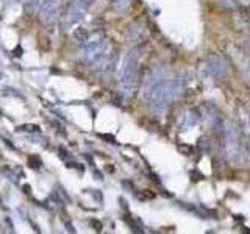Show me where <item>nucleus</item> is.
<instances>
[{
    "mask_svg": "<svg viewBox=\"0 0 250 234\" xmlns=\"http://www.w3.org/2000/svg\"><path fill=\"white\" fill-rule=\"evenodd\" d=\"M206 70L208 74L216 78L224 77L227 74V61L219 55L210 56V60L206 61Z\"/></svg>",
    "mask_w": 250,
    "mask_h": 234,
    "instance_id": "obj_5",
    "label": "nucleus"
},
{
    "mask_svg": "<svg viewBox=\"0 0 250 234\" xmlns=\"http://www.w3.org/2000/svg\"><path fill=\"white\" fill-rule=\"evenodd\" d=\"M66 167H69V169H75V170H78V172H85V166H83V164H78V162H75V161H69Z\"/></svg>",
    "mask_w": 250,
    "mask_h": 234,
    "instance_id": "obj_14",
    "label": "nucleus"
},
{
    "mask_svg": "<svg viewBox=\"0 0 250 234\" xmlns=\"http://www.w3.org/2000/svg\"><path fill=\"white\" fill-rule=\"evenodd\" d=\"M3 142H5L6 145H8L10 148H13V150H15V145H13V144L10 142V140H8V139H5V138H3Z\"/></svg>",
    "mask_w": 250,
    "mask_h": 234,
    "instance_id": "obj_26",
    "label": "nucleus"
},
{
    "mask_svg": "<svg viewBox=\"0 0 250 234\" xmlns=\"http://www.w3.org/2000/svg\"><path fill=\"white\" fill-rule=\"evenodd\" d=\"M74 38L77 39L78 42H83V44H85V42L89 39V31L86 30V28L78 27V28H75V30H74Z\"/></svg>",
    "mask_w": 250,
    "mask_h": 234,
    "instance_id": "obj_7",
    "label": "nucleus"
},
{
    "mask_svg": "<svg viewBox=\"0 0 250 234\" xmlns=\"http://www.w3.org/2000/svg\"><path fill=\"white\" fill-rule=\"evenodd\" d=\"M66 230H67L69 233H75V228L72 226V223H66Z\"/></svg>",
    "mask_w": 250,
    "mask_h": 234,
    "instance_id": "obj_25",
    "label": "nucleus"
},
{
    "mask_svg": "<svg viewBox=\"0 0 250 234\" xmlns=\"http://www.w3.org/2000/svg\"><path fill=\"white\" fill-rule=\"evenodd\" d=\"M89 225H91L93 230L97 231V233H100L102 228H103V226H102V222H100V220H95V218H91V220H89Z\"/></svg>",
    "mask_w": 250,
    "mask_h": 234,
    "instance_id": "obj_16",
    "label": "nucleus"
},
{
    "mask_svg": "<svg viewBox=\"0 0 250 234\" xmlns=\"http://www.w3.org/2000/svg\"><path fill=\"white\" fill-rule=\"evenodd\" d=\"M178 150L180 152H185V155H191L192 153V147H189V145H180Z\"/></svg>",
    "mask_w": 250,
    "mask_h": 234,
    "instance_id": "obj_20",
    "label": "nucleus"
},
{
    "mask_svg": "<svg viewBox=\"0 0 250 234\" xmlns=\"http://www.w3.org/2000/svg\"><path fill=\"white\" fill-rule=\"evenodd\" d=\"M127 38L131 42H142L145 38H147V30H145L144 24H141V22L131 24L127 30Z\"/></svg>",
    "mask_w": 250,
    "mask_h": 234,
    "instance_id": "obj_6",
    "label": "nucleus"
},
{
    "mask_svg": "<svg viewBox=\"0 0 250 234\" xmlns=\"http://www.w3.org/2000/svg\"><path fill=\"white\" fill-rule=\"evenodd\" d=\"M94 176H95V178L97 180H103V175H102V172H100V170H97V169H94Z\"/></svg>",
    "mask_w": 250,
    "mask_h": 234,
    "instance_id": "obj_24",
    "label": "nucleus"
},
{
    "mask_svg": "<svg viewBox=\"0 0 250 234\" xmlns=\"http://www.w3.org/2000/svg\"><path fill=\"white\" fill-rule=\"evenodd\" d=\"M17 131H22V133H39L41 128L39 125H33V124H25V125H19L17 126Z\"/></svg>",
    "mask_w": 250,
    "mask_h": 234,
    "instance_id": "obj_9",
    "label": "nucleus"
},
{
    "mask_svg": "<svg viewBox=\"0 0 250 234\" xmlns=\"http://www.w3.org/2000/svg\"><path fill=\"white\" fill-rule=\"evenodd\" d=\"M222 6H225L228 10H238L239 8V3L236 0H220Z\"/></svg>",
    "mask_w": 250,
    "mask_h": 234,
    "instance_id": "obj_13",
    "label": "nucleus"
},
{
    "mask_svg": "<svg viewBox=\"0 0 250 234\" xmlns=\"http://www.w3.org/2000/svg\"><path fill=\"white\" fill-rule=\"evenodd\" d=\"M93 197L94 198H97V202H99V203H102L103 202V197H102V192H100V190H94V192H93Z\"/></svg>",
    "mask_w": 250,
    "mask_h": 234,
    "instance_id": "obj_21",
    "label": "nucleus"
},
{
    "mask_svg": "<svg viewBox=\"0 0 250 234\" xmlns=\"http://www.w3.org/2000/svg\"><path fill=\"white\" fill-rule=\"evenodd\" d=\"M39 3L41 0H24V10L29 14H31L39 6Z\"/></svg>",
    "mask_w": 250,
    "mask_h": 234,
    "instance_id": "obj_10",
    "label": "nucleus"
},
{
    "mask_svg": "<svg viewBox=\"0 0 250 234\" xmlns=\"http://www.w3.org/2000/svg\"><path fill=\"white\" fill-rule=\"evenodd\" d=\"M125 222H127L128 223V226H130V228H131V231H135V233H142V230L140 228V226H138L133 220H131V218L130 217H125Z\"/></svg>",
    "mask_w": 250,
    "mask_h": 234,
    "instance_id": "obj_15",
    "label": "nucleus"
},
{
    "mask_svg": "<svg viewBox=\"0 0 250 234\" xmlns=\"http://www.w3.org/2000/svg\"><path fill=\"white\" fill-rule=\"evenodd\" d=\"M100 139H105V142H109V144H116V139L113 134H103V133H99L97 134Z\"/></svg>",
    "mask_w": 250,
    "mask_h": 234,
    "instance_id": "obj_17",
    "label": "nucleus"
},
{
    "mask_svg": "<svg viewBox=\"0 0 250 234\" xmlns=\"http://www.w3.org/2000/svg\"><path fill=\"white\" fill-rule=\"evenodd\" d=\"M58 152H60L58 155H60V158H61V159H64V161H66V159L71 158V153H69L64 147H60V148H58Z\"/></svg>",
    "mask_w": 250,
    "mask_h": 234,
    "instance_id": "obj_18",
    "label": "nucleus"
},
{
    "mask_svg": "<svg viewBox=\"0 0 250 234\" xmlns=\"http://www.w3.org/2000/svg\"><path fill=\"white\" fill-rule=\"evenodd\" d=\"M122 186L125 187V189H127L128 190V192H136V190H135V186H133V184H131L130 181H122Z\"/></svg>",
    "mask_w": 250,
    "mask_h": 234,
    "instance_id": "obj_19",
    "label": "nucleus"
},
{
    "mask_svg": "<svg viewBox=\"0 0 250 234\" xmlns=\"http://www.w3.org/2000/svg\"><path fill=\"white\" fill-rule=\"evenodd\" d=\"M13 53H15L16 58H19V56H22V53H24L22 47H16V48H15V52H13Z\"/></svg>",
    "mask_w": 250,
    "mask_h": 234,
    "instance_id": "obj_23",
    "label": "nucleus"
},
{
    "mask_svg": "<svg viewBox=\"0 0 250 234\" xmlns=\"http://www.w3.org/2000/svg\"><path fill=\"white\" fill-rule=\"evenodd\" d=\"M113 102H114V105L119 106V105L122 103V97H121V94H114V95H113Z\"/></svg>",
    "mask_w": 250,
    "mask_h": 234,
    "instance_id": "obj_22",
    "label": "nucleus"
},
{
    "mask_svg": "<svg viewBox=\"0 0 250 234\" xmlns=\"http://www.w3.org/2000/svg\"><path fill=\"white\" fill-rule=\"evenodd\" d=\"M22 189H24V192H25V194H30V186H29V184H24V187H22Z\"/></svg>",
    "mask_w": 250,
    "mask_h": 234,
    "instance_id": "obj_27",
    "label": "nucleus"
},
{
    "mask_svg": "<svg viewBox=\"0 0 250 234\" xmlns=\"http://www.w3.org/2000/svg\"><path fill=\"white\" fill-rule=\"evenodd\" d=\"M185 89L183 80H161L156 83L154 89L145 97L149 100V106L152 112L155 114H163L168 109V106L182 94Z\"/></svg>",
    "mask_w": 250,
    "mask_h": 234,
    "instance_id": "obj_1",
    "label": "nucleus"
},
{
    "mask_svg": "<svg viewBox=\"0 0 250 234\" xmlns=\"http://www.w3.org/2000/svg\"><path fill=\"white\" fill-rule=\"evenodd\" d=\"M111 2H113L114 10L119 13H125L131 6V0H111Z\"/></svg>",
    "mask_w": 250,
    "mask_h": 234,
    "instance_id": "obj_8",
    "label": "nucleus"
},
{
    "mask_svg": "<svg viewBox=\"0 0 250 234\" xmlns=\"http://www.w3.org/2000/svg\"><path fill=\"white\" fill-rule=\"evenodd\" d=\"M60 0H44L39 10V19L43 24H52L57 20Z\"/></svg>",
    "mask_w": 250,
    "mask_h": 234,
    "instance_id": "obj_3",
    "label": "nucleus"
},
{
    "mask_svg": "<svg viewBox=\"0 0 250 234\" xmlns=\"http://www.w3.org/2000/svg\"><path fill=\"white\" fill-rule=\"evenodd\" d=\"M0 80H2V74H0Z\"/></svg>",
    "mask_w": 250,
    "mask_h": 234,
    "instance_id": "obj_28",
    "label": "nucleus"
},
{
    "mask_svg": "<svg viewBox=\"0 0 250 234\" xmlns=\"http://www.w3.org/2000/svg\"><path fill=\"white\" fill-rule=\"evenodd\" d=\"M140 58L141 48L135 47L124 56L121 66V94L124 97H133L140 81Z\"/></svg>",
    "mask_w": 250,
    "mask_h": 234,
    "instance_id": "obj_2",
    "label": "nucleus"
},
{
    "mask_svg": "<svg viewBox=\"0 0 250 234\" xmlns=\"http://www.w3.org/2000/svg\"><path fill=\"white\" fill-rule=\"evenodd\" d=\"M89 8L88 6L83 5L80 0H74V2H71V5H69L67 8V13H66V22L64 25L66 27H71L74 24H77L78 20H81L83 14H85Z\"/></svg>",
    "mask_w": 250,
    "mask_h": 234,
    "instance_id": "obj_4",
    "label": "nucleus"
},
{
    "mask_svg": "<svg viewBox=\"0 0 250 234\" xmlns=\"http://www.w3.org/2000/svg\"><path fill=\"white\" fill-rule=\"evenodd\" d=\"M41 166H43V161H41L39 156H30V158H29V167L30 169L39 170Z\"/></svg>",
    "mask_w": 250,
    "mask_h": 234,
    "instance_id": "obj_12",
    "label": "nucleus"
},
{
    "mask_svg": "<svg viewBox=\"0 0 250 234\" xmlns=\"http://www.w3.org/2000/svg\"><path fill=\"white\" fill-rule=\"evenodd\" d=\"M55 192H57L58 195H60V198L62 202H64V204H69L72 200H71V197L67 195V192H66V189L62 187V186H57V189H55Z\"/></svg>",
    "mask_w": 250,
    "mask_h": 234,
    "instance_id": "obj_11",
    "label": "nucleus"
}]
</instances>
